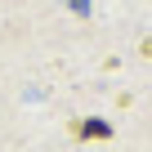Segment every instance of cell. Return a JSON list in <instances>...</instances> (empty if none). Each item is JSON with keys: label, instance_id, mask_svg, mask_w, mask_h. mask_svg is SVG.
<instances>
[{"label": "cell", "instance_id": "cell-1", "mask_svg": "<svg viewBox=\"0 0 152 152\" xmlns=\"http://www.w3.org/2000/svg\"><path fill=\"white\" fill-rule=\"evenodd\" d=\"M81 134H94V139H107L112 130H107L103 121H85V125H81Z\"/></svg>", "mask_w": 152, "mask_h": 152}]
</instances>
